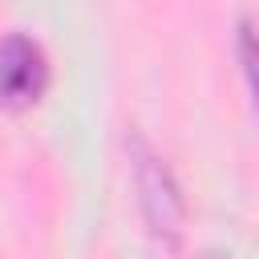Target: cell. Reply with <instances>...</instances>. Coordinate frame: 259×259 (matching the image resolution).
I'll return each instance as SVG.
<instances>
[{
	"instance_id": "obj_1",
	"label": "cell",
	"mask_w": 259,
	"mask_h": 259,
	"mask_svg": "<svg viewBox=\"0 0 259 259\" xmlns=\"http://www.w3.org/2000/svg\"><path fill=\"white\" fill-rule=\"evenodd\" d=\"M130 166H134L138 206H142V219H146L154 243L162 251H178L182 227H186V198H182V186H178L174 170L166 166V158L142 134L130 138Z\"/></svg>"
},
{
	"instance_id": "obj_2",
	"label": "cell",
	"mask_w": 259,
	"mask_h": 259,
	"mask_svg": "<svg viewBox=\"0 0 259 259\" xmlns=\"http://www.w3.org/2000/svg\"><path fill=\"white\" fill-rule=\"evenodd\" d=\"M49 89V57L28 36H8L0 45V105L24 109Z\"/></svg>"
},
{
	"instance_id": "obj_3",
	"label": "cell",
	"mask_w": 259,
	"mask_h": 259,
	"mask_svg": "<svg viewBox=\"0 0 259 259\" xmlns=\"http://www.w3.org/2000/svg\"><path fill=\"white\" fill-rule=\"evenodd\" d=\"M239 65H243V77H247V89H251V101L259 113V28L251 20L239 24Z\"/></svg>"
}]
</instances>
